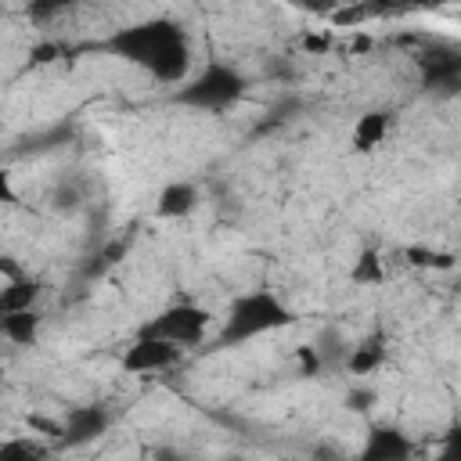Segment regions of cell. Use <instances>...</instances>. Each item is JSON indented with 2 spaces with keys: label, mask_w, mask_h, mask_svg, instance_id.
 Instances as JSON below:
<instances>
[{
  "label": "cell",
  "mask_w": 461,
  "mask_h": 461,
  "mask_svg": "<svg viewBox=\"0 0 461 461\" xmlns=\"http://www.w3.org/2000/svg\"><path fill=\"white\" fill-rule=\"evenodd\" d=\"M245 90H249V79L234 65L209 61L184 86H176L173 101L184 108H198V112H223V108H234L245 97Z\"/></svg>",
  "instance_id": "3"
},
{
  "label": "cell",
  "mask_w": 461,
  "mask_h": 461,
  "mask_svg": "<svg viewBox=\"0 0 461 461\" xmlns=\"http://www.w3.org/2000/svg\"><path fill=\"white\" fill-rule=\"evenodd\" d=\"M61 421H65V432H61L58 447H86V443H94V439H101L108 432L112 411L104 403H79Z\"/></svg>",
  "instance_id": "7"
},
{
  "label": "cell",
  "mask_w": 461,
  "mask_h": 461,
  "mask_svg": "<svg viewBox=\"0 0 461 461\" xmlns=\"http://www.w3.org/2000/svg\"><path fill=\"white\" fill-rule=\"evenodd\" d=\"M40 328H43V317L40 310H18V313H0V331L7 342L14 346H36L40 339Z\"/></svg>",
  "instance_id": "14"
},
{
  "label": "cell",
  "mask_w": 461,
  "mask_h": 461,
  "mask_svg": "<svg viewBox=\"0 0 461 461\" xmlns=\"http://www.w3.org/2000/svg\"><path fill=\"white\" fill-rule=\"evenodd\" d=\"M148 461H187L176 447H155L151 454H148Z\"/></svg>",
  "instance_id": "22"
},
{
  "label": "cell",
  "mask_w": 461,
  "mask_h": 461,
  "mask_svg": "<svg viewBox=\"0 0 461 461\" xmlns=\"http://www.w3.org/2000/svg\"><path fill=\"white\" fill-rule=\"evenodd\" d=\"M328 47H331V36L328 32H306L303 36V50L306 54H324Z\"/></svg>",
  "instance_id": "21"
},
{
  "label": "cell",
  "mask_w": 461,
  "mask_h": 461,
  "mask_svg": "<svg viewBox=\"0 0 461 461\" xmlns=\"http://www.w3.org/2000/svg\"><path fill=\"white\" fill-rule=\"evenodd\" d=\"M310 461H346V457H342L335 447H328V443H317V447H313V454H310Z\"/></svg>",
  "instance_id": "23"
},
{
  "label": "cell",
  "mask_w": 461,
  "mask_h": 461,
  "mask_svg": "<svg viewBox=\"0 0 461 461\" xmlns=\"http://www.w3.org/2000/svg\"><path fill=\"white\" fill-rule=\"evenodd\" d=\"M50 198H54L50 205H54L58 212H72V209L79 205V187H76V184H61V187H54Z\"/></svg>",
  "instance_id": "20"
},
{
  "label": "cell",
  "mask_w": 461,
  "mask_h": 461,
  "mask_svg": "<svg viewBox=\"0 0 461 461\" xmlns=\"http://www.w3.org/2000/svg\"><path fill=\"white\" fill-rule=\"evenodd\" d=\"M50 58H58V47H54V43H40V47L32 50V65H43V61H50Z\"/></svg>",
  "instance_id": "24"
},
{
  "label": "cell",
  "mask_w": 461,
  "mask_h": 461,
  "mask_svg": "<svg viewBox=\"0 0 461 461\" xmlns=\"http://www.w3.org/2000/svg\"><path fill=\"white\" fill-rule=\"evenodd\" d=\"M295 321H299L295 306H288L274 288H249V292H238V295L227 303L212 346H216V349L245 346V342H252V339H259V335L292 328Z\"/></svg>",
  "instance_id": "2"
},
{
  "label": "cell",
  "mask_w": 461,
  "mask_h": 461,
  "mask_svg": "<svg viewBox=\"0 0 461 461\" xmlns=\"http://www.w3.org/2000/svg\"><path fill=\"white\" fill-rule=\"evenodd\" d=\"M47 457H50V443L36 436H7L0 443V461H47Z\"/></svg>",
  "instance_id": "16"
},
{
  "label": "cell",
  "mask_w": 461,
  "mask_h": 461,
  "mask_svg": "<svg viewBox=\"0 0 461 461\" xmlns=\"http://www.w3.org/2000/svg\"><path fill=\"white\" fill-rule=\"evenodd\" d=\"M198 202H202V194H198V184L194 180H169L158 191V198H155V216H162V220H184V216H191L198 209Z\"/></svg>",
  "instance_id": "9"
},
{
  "label": "cell",
  "mask_w": 461,
  "mask_h": 461,
  "mask_svg": "<svg viewBox=\"0 0 461 461\" xmlns=\"http://www.w3.org/2000/svg\"><path fill=\"white\" fill-rule=\"evenodd\" d=\"M421 83L429 90H457L461 86V47H432L421 54Z\"/></svg>",
  "instance_id": "8"
},
{
  "label": "cell",
  "mask_w": 461,
  "mask_h": 461,
  "mask_svg": "<svg viewBox=\"0 0 461 461\" xmlns=\"http://www.w3.org/2000/svg\"><path fill=\"white\" fill-rule=\"evenodd\" d=\"M108 50L122 61L140 65L162 86H184L191 79V40L169 18H151L112 32Z\"/></svg>",
  "instance_id": "1"
},
{
  "label": "cell",
  "mask_w": 461,
  "mask_h": 461,
  "mask_svg": "<svg viewBox=\"0 0 461 461\" xmlns=\"http://www.w3.org/2000/svg\"><path fill=\"white\" fill-rule=\"evenodd\" d=\"M220 461H249V457H245V454H223Z\"/></svg>",
  "instance_id": "25"
},
{
  "label": "cell",
  "mask_w": 461,
  "mask_h": 461,
  "mask_svg": "<svg viewBox=\"0 0 461 461\" xmlns=\"http://www.w3.org/2000/svg\"><path fill=\"white\" fill-rule=\"evenodd\" d=\"M382 281H385V259H382V252L378 249H360L357 259H353V267H349V285L375 288Z\"/></svg>",
  "instance_id": "15"
},
{
  "label": "cell",
  "mask_w": 461,
  "mask_h": 461,
  "mask_svg": "<svg viewBox=\"0 0 461 461\" xmlns=\"http://www.w3.org/2000/svg\"><path fill=\"white\" fill-rule=\"evenodd\" d=\"M43 295V285L29 274L4 281L0 288V313H18V310H36V299Z\"/></svg>",
  "instance_id": "13"
},
{
  "label": "cell",
  "mask_w": 461,
  "mask_h": 461,
  "mask_svg": "<svg viewBox=\"0 0 461 461\" xmlns=\"http://www.w3.org/2000/svg\"><path fill=\"white\" fill-rule=\"evenodd\" d=\"M385 339L382 335H367V339H360V342H353L349 346V357H346V375H353V378H367V375H375L382 364H385Z\"/></svg>",
  "instance_id": "11"
},
{
  "label": "cell",
  "mask_w": 461,
  "mask_h": 461,
  "mask_svg": "<svg viewBox=\"0 0 461 461\" xmlns=\"http://www.w3.org/2000/svg\"><path fill=\"white\" fill-rule=\"evenodd\" d=\"M403 259L418 270H454L457 267V256L447 252V249H432V245H407L403 249Z\"/></svg>",
  "instance_id": "17"
},
{
  "label": "cell",
  "mask_w": 461,
  "mask_h": 461,
  "mask_svg": "<svg viewBox=\"0 0 461 461\" xmlns=\"http://www.w3.org/2000/svg\"><path fill=\"white\" fill-rule=\"evenodd\" d=\"M432 461H461V425H450L436 447V457Z\"/></svg>",
  "instance_id": "19"
},
{
  "label": "cell",
  "mask_w": 461,
  "mask_h": 461,
  "mask_svg": "<svg viewBox=\"0 0 461 461\" xmlns=\"http://www.w3.org/2000/svg\"><path fill=\"white\" fill-rule=\"evenodd\" d=\"M375 400H378V393H375V385H349L346 389V407L353 411V414H367L371 407H375Z\"/></svg>",
  "instance_id": "18"
},
{
  "label": "cell",
  "mask_w": 461,
  "mask_h": 461,
  "mask_svg": "<svg viewBox=\"0 0 461 461\" xmlns=\"http://www.w3.org/2000/svg\"><path fill=\"white\" fill-rule=\"evenodd\" d=\"M418 447L400 425H371L353 461H414Z\"/></svg>",
  "instance_id": "6"
},
{
  "label": "cell",
  "mask_w": 461,
  "mask_h": 461,
  "mask_svg": "<svg viewBox=\"0 0 461 461\" xmlns=\"http://www.w3.org/2000/svg\"><path fill=\"white\" fill-rule=\"evenodd\" d=\"M277 461H288V457H277Z\"/></svg>",
  "instance_id": "26"
},
{
  "label": "cell",
  "mask_w": 461,
  "mask_h": 461,
  "mask_svg": "<svg viewBox=\"0 0 461 461\" xmlns=\"http://www.w3.org/2000/svg\"><path fill=\"white\" fill-rule=\"evenodd\" d=\"M310 346H313V353H317L324 375H328V371H346V357H349V346H353V342H349L335 324L321 328Z\"/></svg>",
  "instance_id": "12"
},
{
  "label": "cell",
  "mask_w": 461,
  "mask_h": 461,
  "mask_svg": "<svg viewBox=\"0 0 461 461\" xmlns=\"http://www.w3.org/2000/svg\"><path fill=\"white\" fill-rule=\"evenodd\" d=\"M212 310L209 306H202V303H169V306H162L151 321H144L140 324V331L137 335H151V339H166V342H173V346H184V349H191V346H198L205 335H209V328H212Z\"/></svg>",
  "instance_id": "4"
},
{
  "label": "cell",
  "mask_w": 461,
  "mask_h": 461,
  "mask_svg": "<svg viewBox=\"0 0 461 461\" xmlns=\"http://www.w3.org/2000/svg\"><path fill=\"white\" fill-rule=\"evenodd\" d=\"M184 346H173L166 339H151V335H137L122 353H119V367L126 375H158V371H169L184 360Z\"/></svg>",
  "instance_id": "5"
},
{
  "label": "cell",
  "mask_w": 461,
  "mask_h": 461,
  "mask_svg": "<svg viewBox=\"0 0 461 461\" xmlns=\"http://www.w3.org/2000/svg\"><path fill=\"white\" fill-rule=\"evenodd\" d=\"M389 126H393V115L385 108H371L364 115H357L353 130H349V148L357 155H371L378 144H385L389 137Z\"/></svg>",
  "instance_id": "10"
}]
</instances>
